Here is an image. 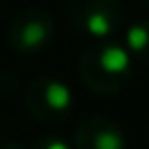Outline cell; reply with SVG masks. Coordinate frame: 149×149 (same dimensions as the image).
<instances>
[{
	"label": "cell",
	"mask_w": 149,
	"mask_h": 149,
	"mask_svg": "<svg viewBox=\"0 0 149 149\" xmlns=\"http://www.w3.org/2000/svg\"><path fill=\"white\" fill-rule=\"evenodd\" d=\"M79 79L94 94H118L132 79V55L121 44L99 42L81 55Z\"/></svg>",
	"instance_id": "1"
},
{
	"label": "cell",
	"mask_w": 149,
	"mask_h": 149,
	"mask_svg": "<svg viewBox=\"0 0 149 149\" xmlns=\"http://www.w3.org/2000/svg\"><path fill=\"white\" fill-rule=\"evenodd\" d=\"M24 103L35 121L57 125L66 121L72 112V92L59 79L40 77L26 88Z\"/></svg>",
	"instance_id": "2"
},
{
	"label": "cell",
	"mask_w": 149,
	"mask_h": 149,
	"mask_svg": "<svg viewBox=\"0 0 149 149\" xmlns=\"http://www.w3.org/2000/svg\"><path fill=\"white\" fill-rule=\"evenodd\" d=\"M72 22L94 40H107L125 24V9L118 0H81L72 9Z\"/></svg>",
	"instance_id": "3"
},
{
	"label": "cell",
	"mask_w": 149,
	"mask_h": 149,
	"mask_svg": "<svg viewBox=\"0 0 149 149\" xmlns=\"http://www.w3.org/2000/svg\"><path fill=\"white\" fill-rule=\"evenodd\" d=\"M55 22L48 11L29 7L20 11L9 26V44L18 53H37L53 40Z\"/></svg>",
	"instance_id": "4"
},
{
	"label": "cell",
	"mask_w": 149,
	"mask_h": 149,
	"mask_svg": "<svg viewBox=\"0 0 149 149\" xmlns=\"http://www.w3.org/2000/svg\"><path fill=\"white\" fill-rule=\"evenodd\" d=\"M72 149H125V136L112 118L92 116L77 127Z\"/></svg>",
	"instance_id": "5"
},
{
	"label": "cell",
	"mask_w": 149,
	"mask_h": 149,
	"mask_svg": "<svg viewBox=\"0 0 149 149\" xmlns=\"http://www.w3.org/2000/svg\"><path fill=\"white\" fill-rule=\"evenodd\" d=\"M125 48L132 59L149 61V20H138L125 31Z\"/></svg>",
	"instance_id": "6"
},
{
	"label": "cell",
	"mask_w": 149,
	"mask_h": 149,
	"mask_svg": "<svg viewBox=\"0 0 149 149\" xmlns=\"http://www.w3.org/2000/svg\"><path fill=\"white\" fill-rule=\"evenodd\" d=\"M31 149H72L61 136H40Z\"/></svg>",
	"instance_id": "7"
},
{
	"label": "cell",
	"mask_w": 149,
	"mask_h": 149,
	"mask_svg": "<svg viewBox=\"0 0 149 149\" xmlns=\"http://www.w3.org/2000/svg\"><path fill=\"white\" fill-rule=\"evenodd\" d=\"M138 2H140L143 7H147V9H149V0H138Z\"/></svg>",
	"instance_id": "8"
}]
</instances>
